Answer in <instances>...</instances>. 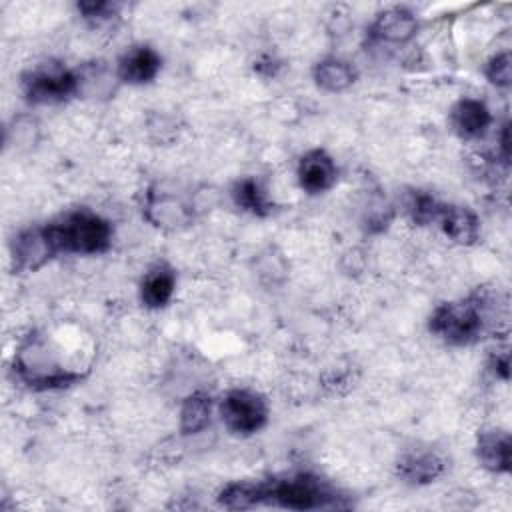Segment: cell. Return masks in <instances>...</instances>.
<instances>
[{
  "instance_id": "1",
  "label": "cell",
  "mask_w": 512,
  "mask_h": 512,
  "mask_svg": "<svg viewBox=\"0 0 512 512\" xmlns=\"http://www.w3.org/2000/svg\"><path fill=\"white\" fill-rule=\"evenodd\" d=\"M12 370L16 378L32 390H60L82 380L78 370L60 362L42 336L26 338L14 352Z\"/></svg>"
},
{
  "instance_id": "2",
  "label": "cell",
  "mask_w": 512,
  "mask_h": 512,
  "mask_svg": "<svg viewBox=\"0 0 512 512\" xmlns=\"http://www.w3.org/2000/svg\"><path fill=\"white\" fill-rule=\"evenodd\" d=\"M48 228L58 252L64 254L94 256L112 246V224L88 208L70 210L48 222Z\"/></svg>"
},
{
  "instance_id": "3",
  "label": "cell",
  "mask_w": 512,
  "mask_h": 512,
  "mask_svg": "<svg viewBox=\"0 0 512 512\" xmlns=\"http://www.w3.org/2000/svg\"><path fill=\"white\" fill-rule=\"evenodd\" d=\"M262 504L288 508V510H320L338 508L336 492L318 476L300 472L282 480L260 482Z\"/></svg>"
},
{
  "instance_id": "4",
  "label": "cell",
  "mask_w": 512,
  "mask_h": 512,
  "mask_svg": "<svg viewBox=\"0 0 512 512\" xmlns=\"http://www.w3.org/2000/svg\"><path fill=\"white\" fill-rule=\"evenodd\" d=\"M484 318V298L470 296L438 304L428 318V330L450 346H468L480 338Z\"/></svg>"
},
{
  "instance_id": "5",
  "label": "cell",
  "mask_w": 512,
  "mask_h": 512,
  "mask_svg": "<svg viewBox=\"0 0 512 512\" xmlns=\"http://www.w3.org/2000/svg\"><path fill=\"white\" fill-rule=\"evenodd\" d=\"M22 92L30 104H60L80 94V76L58 62L36 64L24 72Z\"/></svg>"
},
{
  "instance_id": "6",
  "label": "cell",
  "mask_w": 512,
  "mask_h": 512,
  "mask_svg": "<svg viewBox=\"0 0 512 512\" xmlns=\"http://www.w3.org/2000/svg\"><path fill=\"white\" fill-rule=\"evenodd\" d=\"M218 414L226 430L234 436H252L268 422V402L250 388H232L222 394Z\"/></svg>"
},
{
  "instance_id": "7",
  "label": "cell",
  "mask_w": 512,
  "mask_h": 512,
  "mask_svg": "<svg viewBox=\"0 0 512 512\" xmlns=\"http://www.w3.org/2000/svg\"><path fill=\"white\" fill-rule=\"evenodd\" d=\"M144 218L164 230H176L192 224L194 206L180 192L166 188L164 184H154L144 196Z\"/></svg>"
},
{
  "instance_id": "8",
  "label": "cell",
  "mask_w": 512,
  "mask_h": 512,
  "mask_svg": "<svg viewBox=\"0 0 512 512\" xmlns=\"http://www.w3.org/2000/svg\"><path fill=\"white\" fill-rule=\"evenodd\" d=\"M58 252L48 224H36L20 230L10 242V256L16 272H36Z\"/></svg>"
},
{
  "instance_id": "9",
  "label": "cell",
  "mask_w": 512,
  "mask_h": 512,
  "mask_svg": "<svg viewBox=\"0 0 512 512\" xmlns=\"http://www.w3.org/2000/svg\"><path fill=\"white\" fill-rule=\"evenodd\" d=\"M418 32V18L404 6H392L376 14L368 38L376 44H406Z\"/></svg>"
},
{
  "instance_id": "10",
  "label": "cell",
  "mask_w": 512,
  "mask_h": 512,
  "mask_svg": "<svg viewBox=\"0 0 512 512\" xmlns=\"http://www.w3.org/2000/svg\"><path fill=\"white\" fill-rule=\"evenodd\" d=\"M296 178H298V186L304 192L322 194L336 184L338 166L326 150L312 148L300 156L296 166Z\"/></svg>"
},
{
  "instance_id": "11",
  "label": "cell",
  "mask_w": 512,
  "mask_h": 512,
  "mask_svg": "<svg viewBox=\"0 0 512 512\" xmlns=\"http://www.w3.org/2000/svg\"><path fill=\"white\" fill-rule=\"evenodd\" d=\"M162 70V56L148 44L128 48L116 62V80L130 86L152 82Z\"/></svg>"
},
{
  "instance_id": "12",
  "label": "cell",
  "mask_w": 512,
  "mask_h": 512,
  "mask_svg": "<svg viewBox=\"0 0 512 512\" xmlns=\"http://www.w3.org/2000/svg\"><path fill=\"white\" fill-rule=\"evenodd\" d=\"M448 124L452 132L462 140H476L486 134L492 124V114L488 106L478 100L464 96L448 112Z\"/></svg>"
},
{
  "instance_id": "13",
  "label": "cell",
  "mask_w": 512,
  "mask_h": 512,
  "mask_svg": "<svg viewBox=\"0 0 512 512\" xmlns=\"http://www.w3.org/2000/svg\"><path fill=\"white\" fill-rule=\"evenodd\" d=\"M476 458L492 474H508L512 466V440L506 430L484 428L476 436Z\"/></svg>"
},
{
  "instance_id": "14",
  "label": "cell",
  "mask_w": 512,
  "mask_h": 512,
  "mask_svg": "<svg viewBox=\"0 0 512 512\" xmlns=\"http://www.w3.org/2000/svg\"><path fill=\"white\" fill-rule=\"evenodd\" d=\"M444 468H446L444 458L434 450H424V448L404 452L396 464L398 476L412 486H424L434 482L444 474Z\"/></svg>"
},
{
  "instance_id": "15",
  "label": "cell",
  "mask_w": 512,
  "mask_h": 512,
  "mask_svg": "<svg viewBox=\"0 0 512 512\" xmlns=\"http://www.w3.org/2000/svg\"><path fill=\"white\" fill-rule=\"evenodd\" d=\"M436 224L452 242L462 246H470L480 238V218L468 206L442 204Z\"/></svg>"
},
{
  "instance_id": "16",
  "label": "cell",
  "mask_w": 512,
  "mask_h": 512,
  "mask_svg": "<svg viewBox=\"0 0 512 512\" xmlns=\"http://www.w3.org/2000/svg\"><path fill=\"white\" fill-rule=\"evenodd\" d=\"M176 290V272L172 266H168L166 262H158L154 266H150L142 280H140V302L142 306L150 308V310H160L164 306H168V302L172 300Z\"/></svg>"
},
{
  "instance_id": "17",
  "label": "cell",
  "mask_w": 512,
  "mask_h": 512,
  "mask_svg": "<svg viewBox=\"0 0 512 512\" xmlns=\"http://www.w3.org/2000/svg\"><path fill=\"white\" fill-rule=\"evenodd\" d=\"M312 80L320 90L338 94L348 90L358 80V70L352 62L330 56L314 64Z\"/></svg>"
},
{
  "instance_id": "18",
  "label": "cell",
  "mask_w": 512,
  "mask_h": 512,
  "mask_svg": "<svg viewBox=\"0 0 512 512\" xmlns=\"http://www.w3.org/2000/svg\"><path fill=\"white\" fill-rule=\"evenodd\" d=\"M212 410H214V400L208 392L196 390V392L188 394L182 400L180 412H178L180 432L184 436H194V434L204 432L210 426Z\"/></svg>"
},
{
  "instance_id": "19",
  "label": "cell",
  "mask_w": 512,
  "mask_h": 512,
  "mask_svg": "<svg viewBox=\"0 0 512 512\" xmlns=\"http://www.w3.org/2000/svg\"><path fill=\"white\" fill-rule=\"evenodd\" d=\"M230 196L240 210L258 218H266L274 210V202L268 198V192L254 176H244L236 180V184L230 190Z\"/></svg>"
},
{
  "instance_id": "20",
  "label": "cell",
  "mask_w": 512,
  "mask_h": 512,
  "mask_svg": "<svg viewBox=\"0 0 512 512\" xmlns=\"http://www.w3.org/2000/svg\"><path fill=\"white\" fill-rule=\"evenodd\" d=\"M218 502L228 510H248L262 506L260 482H230L220 490Z\"/></svg>"
},
{
  "instance_id": "21",
  "label": "cell",
  "mask_w": 512,
  "mask_h": 512,
  "mask_svg": "<svg viewBox=\"0 0 512 512\" xmlns=\"http://www.w3.org/2000/svg\"><path fill=\"white\" fill-rule=\"evenodd\" d=\"M256 274L264 284H280L288 274V264L276 248H266L256 258Z\"/></svg>"
},
{
  "instance_id": "22",
  "label": "cell",
  "mask_w": 512,
  "mask_h": 512,
  "mask_svg": "<svg viewBox=\"0 0 512 512\" xmlns=\"http://www.w3.org/2000/svg\"><path fill=\"white\" fill-rule=\"evenodd\" d=\"M442 204L444 202H440L436 196L418 190V192H412V196L408 200V214L414 224L428 226V224L436 222Z\"/></svg>"
},
{
  "instance_id": "23",
  "label": "cell",
  "mask_w": 512,
  "mask_h": 512,
  "mask_svg": "<svg viewBox=\"0 0 512 512\" xmlns=\"http://www.w3.org/2000/svg\"><path fill=\"white\" fill-rule=\"evenodd\" d=\"M486 80L496 88H508L512 82V58L510 52H496L484 66Z\"/></svg>"
},
{
  "instance_id": "24",
  "label": "cell",
  "mask_w": 512,
  "mask_h": 512,
  "mask_svg": "<svg viewBox=\"0 0 512 512\" xmlns=\"http://www.w3.org/2000/svg\"><path fill=\"white\" fill-rule=\"evenodd\" d=\"M78 12L82 14L84 20H90V22H104V20H110L114 14H116V4H110V2H78L76 4Z\"/></svg>"
},
{
  "instance_id": "25",
  "label": "cell",
  "mask_w": 512,
  "mask_h": 512,
  "mask_svg": "<svg viewBox=\"0 0 512 512\" xmlns=\"http://www.w3.org/2000/svg\"><path fill=\"white\" fill-rule=\"evenodd\" d=\"M490 368H492L502 380H508V376H510V358H508V352H504V354H494V356H492V362H490Z\"/></svg>"
},
{
  "instance_id": "26",
  "label": "cell",
  "mask_w": 512,
  "mask_h": 512,
  "mask_svg": "<svg viewBox=\"0 0 512 512\" xmlns=\"http://www.w3.org/2000/svg\"><path fill=\"white\" fill-rule=\"evenodd\" d=\"M500 156H502V162L508 166V162H510V126H508V122H504L502 130H500Z\"/></svg>"
}]
</instances>
